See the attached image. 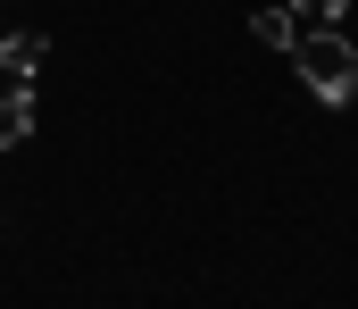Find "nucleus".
Masks as SVG:
<instances>
[{
	"instance_id": "39448f33",
	"label": "nucleus",
	"mask_w": 358,
	"mask_h": 309,
	"mask_svg": "<svg viewBox=\"0 0 358 309\" xmlns=\"http://www.w3.org/2000/svg\"><path fill=\"white\" fill-rule=\"evenodd\" d=\"M292 17H300V25H342L350 0H292Z\"/></svg>"
},
{
	"instance_id": "7ed1b4c3",
	"label": "nucleus",
	"mask_w": 358,
	"mask_h": 309,
	"mask_svg": "<svg viewBox=\"0 0 358 309\" xmlns=\"http://www.w3.org/2000/svg\"><path fill=\"white\" fill-rule=\"evenodd\" d=\"M25 134H34V84H8L0 92V151H17Z\"/></svg>"
},
{
	"instance_id": "f03ea898",
	"label": "nucleus",
	"mask_w": 358,
	"mask_h": 309,
	"mask_svg": "<svg viewBox=\"0 0 358 309\" xmlns=\"http://www.w3.org/2000/svg\"><path fill=\"white\" fill-rule=\"evenodd\" d=\"M42 59H50V42H42V34H0V76H8V84H34V76H42Z\"/></svg>"
},
{
	"instance_id": "20e7f679",
	"label": "nucleus",
	"mask_w": 358,
	"mask_h": 309,
	"mask_svg": "<svg viewBox=\"0 0 358 309\" xmlns=\"http://www.w3.org/2000/svg\"><path fill=\"white\" fill-rule=\"evenodd\" d=\"M250 34H259L267 50H292V34H300V17H292V8H259V17H250Z\"/></svg>"
},
{
	"instance_id": "f257e3e1",
	"label": "nucleus",
	"mask_w": 358,
	"mask_h": 309,
	"mask_svg": "<svg viewBox=\"0 0 358 309\" xmlns=\"http://www.w3.org/2000/svg\"><path fill=\"white\" fill-rule=\"evenodd\" d=\"M292 67H300V84H308L325 109L358 101V42L342 34V25H300V34H292Z\"/></svg>"
}]
</instances>
